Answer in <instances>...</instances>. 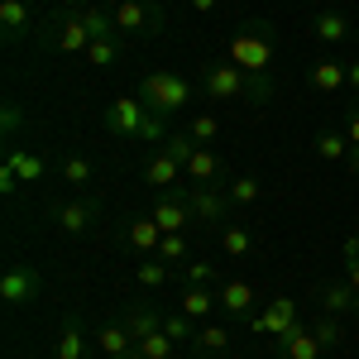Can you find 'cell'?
<instances>
[{
  "label": "cell",
  "instance_id": "cell-1",
  "mask_svg": "<svg viewBox=\"0 0 359 359\" xmlns=\"http://www.w3.org/2000/svg\"><path fill=\"white\" fill-rule=\"evenodd\" d=\"M196 82H201V91H206L211 101H221V106H225V101H245V106H269V101H273V77L245 72V67L230 62V57L201 62Z\"/></svg>",
  "mask_w": 359,
  "mask_h": 359
},
{
  "label": "cell",
  "instance_id": "cell-2",
  "mask_svg": "<svg viewBox=\"0 0 359 359\" xmlns=\"http://www.w3.org/2000/svg\"><path fill=\"white\" fill-rule=\"evenodd\" d=\"M225 57L240 62L245 72H259V77H273V57H278V29L269 20H245V25L230 34L225 43Z\"/></svg>",
  "mask_w": 359,
  "mask_h": 359
},
{
  "label": "cell",
  "instance_id": "cell-3",
  "mask_svg": "<svg viewBox=\"0 0 359 359\" xmlns=\"http://www.w3.org/2000/svg\"><path fill=\"white\" fill-rule=\"evenodd\" d=\"M101 125H106V135H115V139H139V144H163L168 139V120H158L139 96L111 101L106 115H101Z\"/></svg>",
  "mask_w": 359,
  "mask_h": 359
},
{
  "label": "cell",
  "instance_id": "cell-4",
  "mask_svg": "<svg viewBox=\"0 0 359 359\" xmlns=\"http://www.w3.org/2000/svg\"><path fill=\"white\" fill-rule=\"evenodd\" d=\"M135 96L154 115H158V120H172V115H182L187 106H192V82H187L182 72L154 67V72H144V77H139V91H135Z\"/></svg>",
  "mask_w": 359,
  "mask_h": 359
},
{
  "label": "cell",
  "instance_id": "cell-5",
  "mask_svg": "<svg viewBox=\"0 0 359 359\" xmlns=\"http://www.w3.org/2000/svg\"><path fill=\"white\" fill-rule=\"evenodd\" d=\"M43 216H48V225H53L57 235L82 240V235H91V230H101V225H106V201H101V196H91V192H77V196L53 201Z\"/></svg>",
  "mask_w": 359,
  "mask_h": 359
},
{
  "label": "cell",
  "instance_id": "cell-6",
  "mask_svg": "<svg viewBox=\"0 0 359 359\" xmlns=\"http://www.w3.org/2000/svg\"><path fill=\"white\" fill-rule=\"evenodd\" d=\"M111 20H115V34L125 43H149L163 34V5L158 0H115L111 5Z\"/></svg>",
  "mask_w": 359,
  "mask_h": 359
},
{
  "label": "cell",
  "instance_id": "cell-7",
  "mask_svg": "<svg viewBox=\"0 0 359 359\" xmlns=\"http://www.w3.org/2000/svg\"><path fill=\"white\" fill-rule=\"evenodd\" d=\"M39 43L48 48V53H86V43H91V29H86V15L82 10H72V5H57L53 15H48V25L39 29Z\"/></svg>",
  "mask_w": 359,
  "mask_h": 359
},
{
  "label": "cell",
  "instance_id": "cell-8",
  "mask_svg": "<svg viewBox=\"0 0 359 359\" xmlns=\"http://www.w3.org/2000/svg\"><path fill=\"white\" fill-rule=\"evenodd\" d=\"M182 196H187V206H192L196 225H216V230H221V225L235 216V201L225 196V187H196V182H182Z\"/></svg>",
  "mask_w": 359,
  "mask_h": 359
},
{
  "label": "cell",
  "instance_id": "cell-9",
  "mask_svg": "<svg viewBox=\"0 0 359 359\" xmlns=\"http://www.w3.org/2000/svg\"><path fill=\"white\" fill-rule=\"evenodd\" d=\"M39 292H43V278H39L34 264H25V259L5 264V273H0V297H5V306H29V302H39Z\"/></svg>",
  "mask_w": 359,
  "mask_h": 359
},
{
  "label": "cell",
  "instance_id": "cell-10",
  "mask_svg": "<svg viewBox=\"0 0 359 359\" xmlns=\"http://www.w3.org/2000/svg\"><path fill=\"white\" fill-rule=\"evenodd\" d=\"M245 326L254 335H273V340H278V335H287L292 326H297V302H292V297H269Z\"/></svg>",
  "mask_w": 359,
  "mask_h": 359
},
{
  "label": "cell",
  "instance_id": "cell-11",
  "mask_svg": "<svg viewBox=\"0 0 359 359\" xmlns=\"http://www.w3.org/2000/svg\"><path fill=\"white\" fill-rule=\"evenodd\" d=\"M91 340H96V359H139V340L125 321H101Z\"/></svg>",
  "mask_w": 359,
  "mask_h": 359
},
{
  "label": "cell",
  "instance_id": "cell-12",
  "mask_svg": "<svg viewBox=\"0 0 359 359\" xmlns=\"http://www.w3.org/2000/svg\"><path fill=\"white\" fill-rule=\"evenodd\" d=\"M216 302H221V311L230 321L245 326L249 316L259 311V292H254V283H245V278H225L221 287H216Z\"/></svg>",
  "mask_w": 359,
  "mask_h": 359
},
{
  "label": "cell",
  "instance_id": "cell-13",
  "mask_svg": "<svg viewBox=\"0 0 359 359\" xmlns=\"http://www.w3.org/2000/svg\"><path fill=\"white\" fill-rule=\"evenodd\" d=\"M149 216L158 221V230H163V235H182V230L196 221L192 206H187V196H182V187H177V192H158V201L149 206Z\"/></svg>",
  "mask_w": 359,
  "mask_h": 359
},
{
  "label": "cell",
  "instance_id": "cell-14",
  "mask_svg": "<svg viewBox=\"0 0 359 359\" xmlns=\"http://www.w3.org/2000/svg\"><path fill=\"white\" fill-rule=\"evenodd\" d=\"M182 172H187V182H196V187H225V182L235 177V172L225 168V158L216 154V149H206V144H201L192 158H187V168H182Z\"/></svg>",
  "mask_w": 359,
  "mask_h": 359
},
{
  "label": "cell",
  "instance_id": "cell-15",
  "mask_svg": "<svg viewBox=\"0 0 359 359\" xmlns=\"http://www.w3.org/2000/svg\"><path fill=\"white\" fill-rule=\"evenodd\" d=\"M57 359H96V340L86 331V321L77 311L62 316V331H57Z\"/></svg>",
  "mask_w": 359,
  "mask_h": 359
},
{
  "label": "cell",
  "instance_id": "cell-16",
  "mask_svg": "<svg viewBox=\"0 0 359 359\" xmlns=\"http://www.w3.org/2000/svg\"><path fill=\"white\" fill-rule=\"evenodd\" d=\"M182 182H187V172H182V163H177L172 154L154 149V154L144 158V187H154V192H177Z\"/></svg>",
  "mask_w": 359,
  "mask_h": 359
},
{
  "label": "cell",
  "instance_id": "cell-17",
  "mask_svg": "<svg viewBox=\"0 0 359 359\" xmlns=\"http://www.w3.org/2000/svg\"><path fill=\"white\" fill-rule=\"evenodd\" d=\"M355 287L345 283V278H331V283H316V302H321V316H335V321H345V316H355Z\"/></svg>",
  "mask_w": 359,
  "mask_h": 359
},
{
  "label": "cell",
  "instance_id": "cell-18",
  "mask_svg": "<svg viewBox=\"0 0 359 359\" xmlns=\"http://www.w3.org/2000/svg\"><path fill=\"white\" fill-rule=\"evenodd\" d=\"M306 82H311V91H321V96H335V91H345V62L335 53H321L311 57V67H306Z\"/></svg>",
  "mask_w": 359,
  "mask_h": 359
},
{
  "label": "cell",
  "instance_id": "cell-19",
  "mask_svg": "<svg viewBox=\"0 0 359 359\" xmlns=\"http://www.w3.org/2000/svg\"><path fill=\"white\" fill-rule=\"evenodd\" d=\"M29 25H34V0H0V39L10 48L25 43Z\"/></svg>",
  "mask_w": 359,
  "mask_h": 359
},
{
  "label": "cell",
  "instance_id": "cell-20",
  "mask_svg": "<svg viewBox=\"0 0 359 359\" xmlns=\"http://www.w3.org/2000/svg\"><path fill=\"white\" fill-rule=\"evenodd\" d=\"M273 350H278V359H326L321 340H316V335H311V326H302V321H297L287 335H278Z\"/></svg>",
  "mask_w": 359,
  "mask_h": 359
},
{
  "label": "cell",
  "instance_id": "cell-21",
  "mask_svg": "<svg viewBox=\"0 0 359 359\" xmlns=\"http://www.w3.org/2000/svg\"><path fill=\"white\" fill-rule=\"evenodd\" d=\"M254 249H259V235H254L240 216H230V221L221 225V254L225 259H249Z\"/></svg>",
  "mask_w": 359,
  "mask_h": 359
},
{
  "label": "cell",
  "instance_id": "cell-22",
  "mask_svg": "<svg viewBox=\"0 0 359 359\" xmlns=\"http://www.w3.org/2000/svg\"><path fill=\"white\" fill-rule=\"evenodd\" d=\"M125 240H130V249H139L144 259H154L158 245H163V230H158V221L144 211V216H135V221H125Z\"/></svg>",
  "mask_w": 359,
  "mask_h": 359
},
{
  "label": "cell",
  "instance_id": "cell-23",
  "mask_svg": "<svg viewBox=\"0 0 359 359\" xmlns=\"http://www.w3.org/2000/svg\"><path fill=\"white\" fill-rule=\"evenodd\" d=\"M192 345H196L201 359H225L230 355V326H221V321H201L196 335H192Z\"/></svg>",
  "mask_w": 359,
  "mask_h": 359
},
{
  "label": "cell",
  "instance_id": "cell-24",
  "mask_svg": "<svg viewBox=\"0 0 359 359\" xmlns=\"http://www.w3.org/2000/svg\"><path fill=\"white\" fill-rule=\"evenodd\" d=\"M311 154H316L321 163H345V158H350V135H345V130H316Z\"/></svg>",
  "mask_w": 359,
  "mask_h": 359
},
{
  "label": "cell",
  "instance_id": "cell-25",
  "mask_svg": "<svg viewBox=\"0 0 359 359\" xmlns=\"http://www.w3.org/2000/svg\"><path fill=\"white\" fill-rule=\"evenodd\" d=\"M177 311H182V316H192L196 326H201L211 311H221V302H216V287H182V302H177Z\"/></svg>",
  "mask_w": 359,
  "mask_h": 359
},
{
  "label": "cell",
  "instance_id": "cell-26",
  "mask_svg": "<svg viewBox=\"0 0 359 359\" xmlns=\"http://www.w3.org/2000/svg\"><path fill=\"white\" fill-rule=\"evenodd\" d=\"M311 34H316L321 43H345V39H350V20H345L340 10H321V15L311 20Z\"/></svg>",
  "mask_w": 359,
  "mask_h": 359
},
{
  "label": "cell",
  "instance_id": "cell-27",
  "mask_svg": "<svg viewBox=\"0 0 359 359\" xmlns=\"http://www.w3.org/2000/svg\"><path fill=\"white\" fill-rule=\"evenodd\" d=\"M5 163L20 172V182H39V177H43V158H39V154H29V149H20V144H10V149H5Z\"/></svg>",
  "mask_w": 359,
  "mask_h": 359
},
{
  "label": "cell",
  "instance_id": "cell-28",
  "mask_svg": "<svg viewBox=\"0 0 359 359\" xmlns=\"http://www.w3.org/2000/svg\"><path fill=\"white\" fill-rule=\"evenodd\" d=\"M225 196L235 201V211H245V206H254V201L264 196V187H259V177H249V172H235V177L225 182Z\"/></svg>",
  "mask_w": 359,
  "mask_h": 359
},
{
  "label": "cell",
  "instance_id": "cell-29",
  "mask_svg": "<svg viewBox=\"0 0 359 359\" xmlns=\"http://www.w3.org/2000/svg\"><path fill=\"white\" fill-rule=\"evenodd\" d=\"M120 48H125V39H91L82 62L86 67H115V62H120Z\"/></svg>",
  "mask_w": 359,
  "mask_h": 359
},
{
  "label": "cell",
  "instance_id": "cell-30",
  "mask_svg": "<svg viewBox=\"0 0 359 359\" xmlns=\"http://www.w3.org/2000/svg\"><path fill=\"white\" fill-rule=\"evenodd\" d=\"M91 177H96L91 158H82V154H67V158H62V182H67L72 192H86V187H91Z\"/></svg>",
  "mask_w": 359,
  "mask_h": 359
},
{
  "label": "cell",
  "instance_id": "cell-31",
  "mask_svg": "<svg viewBox=\"0 0 359 359\" xmlns=\"http://www.w3.org/2000/svg\"><path fill=\"white\" fill-rule=\"evenodd\" d=\"M135 278H139L144 292H158V287L172 283V264H163V259H144V264L135 269Z\"/></svg>",
  "mask_w": 359,
  "mask_h": 359
},
{
  "label": "cell",
  "instance_id": "cell-32",
  "mask_svg": "<svg viewBox=\"0 0 359 359\" xmlns=\"http://www.w3.org/2000/svg\"><path fill=\"white\" fill-rule=\"evenodd\" d=\"M187 135L196 139V144H216L221 139V115H211V111H196V115H187Z\"/></svg>",
  "mask_w": 359,
  "mask_h": 359
},
{
  "label": "cell",
  "instance_id": "cell-33",
  "mask_svg": "<svg viewBox=\"0 0 359 359\" xmlns=\"http://www.w3.org/2000/svg\"><path fill=\"white\" fill-rule=\"evenodd\" d=\"M182 287H221L216 264H206V259H187V264H182Z\"/></svg>",
  "mask_w": 359,
  "mask_h": 359
},
{
  "label": "cell",
  "instance_id": "cell-34",
  "mask_svg": "<svg viewBox=\"0 0 359 359\" xmlns=\"http://www.w3.org/2000/svg\"><path fill=\"white\" fill-rule=\"evenodd\" d=\"M311 335H316V340H321V350L331 355V350L345 345V321H335V316H316V321H311Z\"/></svg>",
  "mask_w": 359,
  "mask_h": 359
},
{
  "label": "cell",
  "instance_id": "cell-35",
  "mask_svg": "<svg viewBox=\"0 0 359 359\" xmlns=\"http://www.w3.org/2000/svg\"><path fill=\"white\" fill-rule=\"evenodd\" d=\"M20 135H25V106H20V101H5V106H0V139L15 144Z\"/></svg>",
  "mask_w": 359,
  "mask_h": 359
},
{
  "label": "cell",
  "instance_id": "cell-36",
  "mask_svg": "<svg viewBox=\"0 0 359 359\" xmlns=\"http://www.w3.org/2000/svg\"><path fill=\"white\" fill-rule=\"evenodd\" d=\"M82 15H86V29H91V39H120V34H115V20H111V10H106V5H86Z\"/></svg>",
  "mask_w": 359,
  "mask_h": 359
},
{
  "label": "cell",
  "instance_id": "cell-37",
  "mask_svg": "<svg viewBox=\"0 0 359 359\" xmlns=\"http://www.w3.org/2000/svg\"><path fill=\"white\" fill-rule=\"evenodd\" d=\"M172 345H177V340L168 331H154V335L139 340V359H172Z\"/></svg>",
  "mask_w": 359,
  "mask_h": 359
},
{
  "label": "cell",
  "instance_id": "cell-38",
  "mask_svg": "<svg viewBox=\"0 0 359 359\" xmlns=\"http://www.w3.org/2000/svg\"><path fill=\"white\" fill-rule=\"evenodd\" d=\"M158 149H163V154H172L177 163L187 168V158H192V154H196V149H201V144H196V139L187 135V130H177V135H168L163 144H158Z\"/></svg>",
  "mask_w": 359,
  "mask_h": 359
},
{
  "label": "cell",
  "instance_id": "cell-39",
  "mask_svg": "<svg viewBox=\"0 0 359 359\" xmlns=\"http://www.w3.org/2000/svg\"><path fill=\"white\" fill-rule=\"evenodd\" d=\"M340 269H345L340 278H345V283L359 292V235H350V240H345V249H340Z\"/></svg>",
  "mask_w": 359,
  "mask_h": 359
},
{
  "label": "cell",
  "instance_id": "cell-40",
  "mask_svg": "<svg viewBox=\"0 0 359 359\" xmlns=\"http://www.w3.org/2000/svg\"><path fill=\"white\" fill-rule=\"evenodd\" d=\"M154 259H163V264H177V269H182V264L192 259V254H187V235H163V245H158Z\"/></svg>",
  "mask_w": 359,
  "mask_h": 359
},
{
  "label": "cell",
  "instance_id": "cell-41",
  "mask_svg": "<svg viewBox=\"0 0 359 359\" xmlns=\"http://www.w3.org/2000/svg\"><path fill=\"white\" fill-rule=\"evenodd\" d=\"M163 331L172 335V340H192L196 321H192V316H182V311H163Z\"/></svg>",
  "mask_w": 359,
  "mask_h": 359
},
{
  "label": "cell",
  "instance_id": "cell-42",
  "mask_svg": "<svg viewBox=\"0 0 359 359\" xmlns=\"http://www.w3.org/2000/svg\"><path fill=\"white\" fill-rule=\"evenodd\" d=\"M15 192H20V172L10 163H0V196H15Z\"/></svg>",
  "mask_w": 359,
  "mask_h": 359
},
{
  "label": "cell",
  "instance_id": "cell-43",
  "mask_svg": "<svg viewBox=\"0 0 359 359\" xmlns=\"http://www.w3.org/2000/svg\"><path fill=\"white\" fill-rule=\"evenodd\" d=\"M345 135H350V144H359V96H355V106L345 111Z\"/></svg>",
  "mask_w": 359,
  "mask_h": 359
},
{
  "label": "cell",
  "instance_id": "cell-44",
  "mask_svg": "<svg viewBox=\"0 0 359 359\" xmlns=\"http://www.w3.org/2000/svg\"><path fill=\"white\" fill-rule=\"evenodd\" d=\"M345 82H350V91H359V57H355V62H345Z\"/></svg>",
  "mask_w": 359,
  "mask_h": 359
},
{
  "label": "cell",
  "instance_id": "cell-45",
  "mask_svg": "<svg viewBox=\"0 0 359 359\" xmlns=\"http://www.w3.org/2000/svg\"><path fill=\"white\" fill-rule=\"evenodd\" d=\"M192 10H196V15H216V10H221V0H192Z\"/></svg>",
  "mask_w": 359,
  "mask_h": 359
},
{
  "label": "cell",
  "instance_id": "cell-46",
  "mask_svg": "<svg viewBox=\"0 0 359 359\" xmlns=\"http://www.w3.org/2000/svg\"><path fill=\"white\" fill-rule=\"evenodd\" d=\"M345 168H350V172H359V144H350V158H345Z\"/></svg>",
  "mask_w": 359,
  "mask_h": 359
},
{
  "label": "cell",
  "instance_id": "cell-47",
  "mask_svg": "<svg viewBox=\"0 0 359 359\" xmlns=\"http://www.w3.org/2000/svg\"><path fill=\"white\" fill-rule=\"evenodd\" d=\"M62 5H72V10H86V5H96V0H62Z\"/></svg>",
  "mask_w": 359,
  "mask_h": 359
},
{
  "label": "cell",
  "instance_id": "cell-48",
  "mask_svg": "<svg viewBox=\"0 0 359 359\" xmlns=\"http://www.w3.org/2000/svg\"><path fill=\"white\" fill-rule=\"evenodd\" d=\"M355 321H359V297H355Z\"/></svg>",
  "mask_w": 359,
  "mask_h": 359
}]
</instances>
